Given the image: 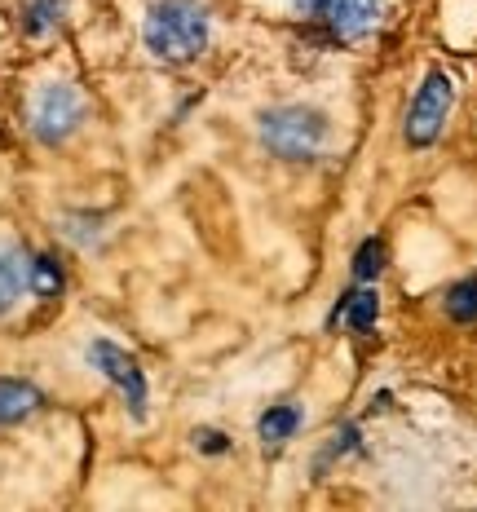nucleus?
I'll use <instances>...</instances> for the list:
<instances>
[{
	"instance_id": "f257e3e1",
	"label": "nucleus",
	"mask_w": 477,
	"mask_h": 512,
	"mask_svg": "<svg viewBox=\"0 0 477 512\" xmlns=\"http://www.w3.org/2000/svg\"><path fill=\"white\" fill-rule=\"evenodd\" d=\"M208 9L199 0H155L151 14H146V49L159 62H195L208 49Z\"/></svg>"
},
{
	"instance_id": "f03ea898",
	"label": "nucleus",
	"mask_w": 477,
	"mask_h": 512,
	"mask_svg": "<svg viewBox=\"0 0 477 512\" xmlns=\"http://www.w3.org/2000/svg\"><path fill=\"white\" fill-rule=\"evenodd\" d=\"M261 142L270 155L279 159H314L327 142V120L314 111V106H274V111L261 115Z\"/></svg>"
},
{
	"instance_id": "7ed1b4c3",
	"label": "nucleus",
	"mask_w": 477,
	"mask_h": 512,
	"mask_svg": "<svg viewBox=\"0 0 477 512\" xmlns=\"http://www.w3.org/2000/svg\"><path fill=\"white\" fill-rule=\"evenodd\" d=\"M451 102H455V84L447 71H429L424 84L416 89V98H411V111H407V124H402V133H407V146H433L442 137V128H447V115H451Z\"/></svg>"
},
{
	"instance_id": "20e7f679",
	"label": "nucleus",
	"mask_w": 477,
	"mask_h": 512,
	"mask_svg": "<svg viewBox=\"0 0 477 512\" xmlns=\"http://www.w3.org/2000/svg\"><path fill=\"white\" fill-rule=\"evenodd\" d=\"M27 120H31V133H36L40 142L58 146V142H67V137L80 128L84 98L71 89V84H45V89H36V98H31Z\"/></svg>"
},
{
	"instance_id": "39448f33",
	"label": "nucleus",
	"mask_w": 477,
	"mask_h": 512,
	"mask_svg": "<svg viewBox=\"0 0 477 512\" xmlns=\"http://www.w3.org/2000/svg\"><path fill=\"white\" fill-rule=\"evenodd\" d=\"M301 14L318 18L336 40L354 45V40L371 36L380 27V14H385V0H296Z\"/></svg>"
},
{
	"instance_id": "423d86ee",
	"label": "nucleus",
	"mask_w": 477,
	"mask_h": 512,
	"mask_svg": "<svg viewBox=\"0 0 477 512\" xmlns=\"http://www.w3.org/2000/svg\"><path fill=\"white\" fill-rule=\"evenodd\" d=\"M89 362L124 393L129 411L142 420V415H146V376H142V367H137V362L124 354L120 345H111V340H93V345H89Z\"/></svg>"
},
{
	"instance_id": "0eeeda50",
	"label": "nucleus",
	"mask_w": 477,
	"mask_h": 512,
	"mask_svg": "<svg viewBox=\"0 0 477 512\" xmlns=\"http://www.w3.org/2000/svg\"><path fill=\"white\" fill-rule=\"evenodd\" d=\"M40 407H45V398H40L36 384H27V380H0V424H23Z\"/></svg>"
},
{
	"instance_id": "6e6552de",
	"label": "nucleus",
	"mask_w": 477,
	"mask_h": 512,
	"mask_svg": "<svg viewBox=\"0 0 477 512\" xmlns=\"http://www.w3.org/2000/svg\"><path fill=\"white\" fill-rule=\"evenodd\" d=\"M27 256L18 248H0V318L9 314V309L18 305V296H23L27 287Z\"/></svg>"
},
{
	"instance_id": "1a4fd4ad",
	"label": "nucleus",
	"mask_w": 477,
	"mask_h": 512,
	"mask_svg": "<svg viewBox=\"0 0 477 512\" xmlns=\"http://www.w3.org/2000/svg\"><path fill=\"white\" fill-rule=\"evenodd\" d=\"M332 318H345L354 332H371V327H376V318H380V296L371 292V287H363V292H349L345 301L336 305Z\"/></svg>"
},
{
	"instance_id": "9d476101",
	"label": "nucleus",
	"mask_w": 477,
	"mask_h": 512,
	"mask_svg": "<svg viewBox=\"0 0 477 512\" xmlns=\"http://www.w3.org/2000/svg\"><path fill=\"white\" fill-rule=\"evenodd\" d=\"M296 429H301V411L292 407V402H283V407H270L261 415V424H257V433H261V442L265 446H283V442H292Z\"/></svg>"
},
{
	"instance_id": "9b49d317",
	"label": "nucleus",
	"mask_w": 477,
	"mask_h": 512,
	"mask_svg": "<svg viewBox=\"0 0 477 512\" xmlns=\"http://www.w3.org/2000/svg\"><path fill=\"white\" fill-rule=\"evenodd\" d=\"M27 287L36 296H45V301H53V296L67 287V274H62L58 256H36V261H31V270H27Z\"/></svg>"
},
{
	"instance_id": "f8f14e48",
	"label": "nucleus",
	"mask_w": 477,
	"mask_h": 512,
	"mask_svg": "<svg viewBox=\"0 0 477 512\" xmlns=\"http://www.w3.org/2000/svg\"><path fill=\"white\" fill-rule=\"evenodd\" d=\"M447 318L451 323H477V274L460 279L447 292Z\"/></svg>"
},
{
	"instance_id": "ddd939ff",
	"label": "nucleus",
	"mask_w": 477,
	"mask_h": 512,
	"mask_svg": "<svg viewBox=\"0 0 477 512\" xmlns=\"http://www.w3.org/2000/svg\"><path fill=\"white\" fill-rule=\"evenodd\" d=\"M385 261H389L385 243H380V239H367L363 248L354 252V279H358V283H371V279H380V270H385Z\"/></svg>"
},
{
	"instance_id": "4468645a",
	"label": "nucleus",
	"mask_w": 477,
	"mask_h": 512,
	"mask_svg": "<svg viewBox=\"0 0 477 512\" xmlns=\"http://www.w3.org/2000/svg\"><path fill=\"white\" fill-rule=\"evenodd\" d=\"M58 18H62V0H36L27 9V36H45V31L58 27Z\"/></svg>"
},
{
	"instance_id": "2eb2a0df",
	"label": "nucleus",
	"mask_w": 477,
	"mask_h": 512,
	"mask_svg": "<svg viewBox=\"0 0 477 512\" xmlns=\"http://www.w3.org/2000/svg\"><path fill=\"white\" fill-rule=\"evenodd\" d=\"M195 446H199L204 455H221V451H226V437L212 433V429H199V433H195Z\"/></svg>"
}]
</instances>
